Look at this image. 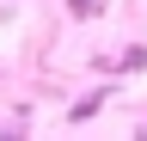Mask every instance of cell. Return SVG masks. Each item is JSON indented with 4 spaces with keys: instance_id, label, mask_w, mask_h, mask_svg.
Returning <instances> with one entry per match:
<instances>
[{
    "instance_id": "6da1fadb",
    "label": "cell",
    "mask_w": 147,
    "mask_h": 141,
    "mask_svg": "<svg viewBox=\"0 0 147 141\" xmlns=\"http://www.w3.org/2000/svg\"><path fill=\"white\" fill-rule=\"evenodd\" d=\"M67 12L74 19H92V12H104V0H67Z\"/></svg>"
}]
</instances>
